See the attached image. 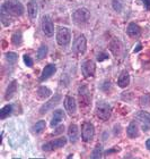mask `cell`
<instances>
[{"label":"cell","instance_id":"6da1fadb","mask_svg":"<svg viewBox=\"0 0 150 159\" xmlns=\"http://www.w3.org/2000/svg\"><path fill=\"white\" fill-rule=\"evenodd\" d=\"M1 13H6L15 17L22 16L24 14V6L17 0H7L1 6Z\"/></svg>","mask_w":150,"mask_h":159},{"label":"cell","instance_id":"7a4b0ae2","mask_svg":"<svg viewBox=\"0 0 150 159\" xmlns=\"http://www.w3.org/2000/svg\"><path fill=\"white\" fill-rule=\"evenodd\" d=\"M89 18H90V13L87 8H79L72 14V20L78 25L86 24L89 20Z\"/></svg>","mask_w":150,"mask_h":159},{"label":"cell","instance_id":"3957f363","mask_svg":"<svg viewBox=\"0 0 150 159\" xmlns=\"http://www.w3.org/2000/svg\"><path fill=\"white\" fill-rule=\"evenodd\" d=\"M71 40V32L67 27H59L56 32V41L61 47L68 46Z\"/></svg>","mask_w":150,"mask_h":159},{"label":"cell","instance_id":"277c9868","mask_svg":"<svg viewBox=\"0 0 150 159\" xmlns=\"http://www.w3.org/2000/svg\"><path fill=\"white\" fill-rule=\"evenodd\" d=\"M65 143H67V139H65V136H62V138L52 140V141H50V142L45 143V144H43L42 149L44 150V151H53V150H56V149H59V148L65 147Z\"/></svg>","mask_w":150,"mask_h":159},{"label":"cell","instance_id":"5b68a950","mask_svg":"<svg viewBox=\"0 0 150 159\" xmlns=\"http://www.w3.org/2000/svg\"><path fill=\"white\" fill-rule=\"evenodd\" d=\"M42 31L46 37H53L54 33V25H53L52 20L50 18L49 15H44L42 17Z\"/></svg>","mask_w":150,"mask_h":159},{"label":"cell","instance_id":"8992f818","mask_svg":"<svg viewBox=\"0 0 150 159\" xmlns=\"http://www.w3.org/2000/svg\"><path fill=\"white\" fill-rule=\"evenodd\" d=\"M111 106L106 102H99L97 106V116L102 119V120H107L111 117Z\"/></svg>","mask_w":150,"mask_h":159},{"label":"cell","instance_id":"52a82bcc","mask_svg":"<svg viewBox=\"0 0 150 159\" xmlns=\"http://www.w3.org/2000/svg\"><path fill=\"white\" fill-rule=\"evenodd\" d=\"M95 134V129H94V125L89 122L84 123L82 125V132H81V138L85 142H90L93 138H94Z\"/></svg>","mask_w":150,"mask_h":159},{"label":"cell","instance_id":"ba28073f","mask_svg":"<svg viewBox=\"0 0 150 159\" xmlns=\"http://www.w3.org/2000/svg\"><path fill=\"white\" fill-rule=\"evenodd\" d=\"M60 100H61V94H56V96L53 97L52 99L49 100V101H46L42 107H41V109H40V113L44 115L45 113H48L50 109H53L54 107L60 102Z\"/></svg>","mask_w":150,"mask_h":159},{"label":"cell","instance_id":"9c48e42d","mask_svg":"<svg viewBox=\"0 0 150 159\" xmlns=\"http://www.w3.org/2000/svg\"><path fill=\"white\" fill-rule=\"evenodd\" d=\"M95 70H96V65L93 60H86L81 65V72L85 77H91L94 76Z\"/></svg>","mask_w":150,"mask_h":159},{"label":"cell","instance_id":"30bf717a","mask_svg":"<svg viewBox=\"0 0 150 159\" xmlns=\"http://www.w3.org/2000/svg\"><path fill=\"white\" fill-rule=\"evenodd\" d=\"M87 48V41H86L85 35H79L76 39L75 43H73V51L76 53H84Z\"/></svg>","mask_w":150,"mask_h":159},{"label":"cell","instance_id":"8fae6325","mask_svg":"<svg viewBox=\"0 0 150 159\" xmlns=\"http://www.w3.org/2000/svg\"><path fill=\"white\" fill-rule=\"evenodd\" d=\"M65 108L67 110V113L72 116L76 114V110H77V103H76V100L72 98L71 96H67L65 98Z\"/></svg>","mask_w":150,"mask_h":159},{"label":"cell","instance_id":"7c38bea8","mask_svg":"<svg viewBox=\"0 0 150 159\" xmlns=\"http://www.w3.org/2000/svg\"><path fill=\"white\" fill-rule=\"evenodd\" d=\"M56 67L54 64H49L46 65L44 68H43V72L41 74V77H40V81H44V80H48L49 77H51L53 74L56 73Z\"/></svg>","mask_w":150,"mask_h":159},{"label":"cell","instance_id":"4fadbf2b","mask_svg":"<svg viewBox=\"0 0 150 159\" xmlns=\"http://www.w3.org/2000/svg\"><path fill=\"white\" fill-rule=\"evenodd\" d=\"M79 96H80V106H88L89 101V92L87 86H80L79 88Z\"/></svg>","mask_w":150,"mask_h":159},{"label":"cell","instance_id":"5bb4252c","mask_svg":"<svg viewBox=\"0 0 150 159\" xmlns=\"http://www.w3.org/2000/svg\"><path fill=\"white\" fill-rule=\"evenodd\" d=\"M27 13H28V16H30L31 20L36 18L37 13H39V6H37L36 0H31L30 2L27 3Z\"/></svg>","mask_w":150,"mask_h":159},{"label":"cell","instance_id":"9a60e30c","mask_svg":"<svg viewBox=\"0 0 150 159\" xmlns=\"http://www.w3.org/2000/svg\"><path fill=\"white\" fill-rule=\"evenodd\" d=\"M65 118V113H63V110H61V109H56V111H54V114H53V117H52V119H51V126L52 127H56L59 123H61L63 119Z\"/></svg>","mask_w":150,"mask_h":159},{"label":"cell","instance_id":"2e32d148","mask_svg":"<svg viewBox=\"0 0 150 159\" xmlns=\"http://www.w3.org/2000/svg\"><path fill=\"white\" fill-rule=\"evenodd\" d=\"M127 33L131 38H138L141 34V29L135 23H130L127 29Z\"/></svg>","mask_w":150,"mask_h":159},{"label":"cell","instance_id":"e0dca14e","mask_svg":"<svg viewBox=\"0 0 150 159\" xmlns=\"http://www.w3.org/2000/svg\"><path fill=\"white\" fill-rule=\"evenodd\" d=\"M129 84H130V75H129V73H127V70H124V72H122V73L120 74V76H119L118 85L120 86V88H122V89H124V88H127Z\"/></svg>","mask_w":150,"mask_h":159},{"label":"cell","instance_id":"ac0fdd59","mask_svg":"<svg viewBox=\"0 0 150 159\" xmlns=\"http://www.w3.org/2000/svg\"><path fill=\"white\" fill-rule=\"evenodd\" d=\"M68 136L71 143L77 142V140H78V126L76 125V124H71V125L69 126Z\"/></svg>","mask_w":150,"mask_h":159},{"label":"cell","instance_id":"d6986e66","mask_svg":"<svg viewBox=\"0 0 150 159\" xmlns=\"http://www.w3.org/2000/svg\"><path fill=\"white\" fill-rule=\"evenodd\" d=\"M127 135H129V138H131V139L138 138V136H139V127H138L137 123L131 122L130 124H129V126H127Z\"/></svg>","mask_w":150,"mask_h":159},{"label":"cell","instance_id":"ffe728a7","mask_svg":"<svg viewBox=\"0 0 150 159\" xmlns=\"http://www.w3.org/2000/svg\"><path fill=\"white\" fill-rule=\"evenodd\" d=\"M17 91V81H11L9 83V85L7 88V91H6V94H5V99L6 100H9L11 99L14 96H15V93Z\"/></svg>","mask_w":150,"mask_h":159},{"label":"cell","instance_id":"44dd1931","mask_svg":"<svg viewBox=\"0 0 150 159\" xmlns=\"http://www.w3.org/2000/svg\"><path fill=\"white\" fill-rule=\"evenodd\" d=\"M135 118H137L138 120L142 122L144 124L150 125V113H148V111H144V110L138 111V113L135 114Z\"/></svg>","mask_w":150,"mask_h":159},{"label":"cell","instance_id":"7402d4cb","mask_svg":"<svg viewBox=\"0 0 150 159\" xmlns=\"http://www.w3.org/2000/svg\"><path fill=\"white\" fill-rule=\"evenodd\" d=\"M37 96L41 99H46V98H49L51 96V90L49 88H46V86H40L39 90H37Z\"/></svg>","mask_w":150,"mask_h":159},{"label":"cell","instance_id":"603a6c76","mask_svg":"<svg viewBox=\"0 0 150 159\" xmlns=\"http://www.w3.org/2000/svg\"><path fill=\"white\" fill-rule=\"evenodd\" d=\"M11 111H13V106L11 105H6L2 109L0 110V118L1 119L7 118L11 114Z\"/></svg>","mask_w":150,"mask_h":159},{"label":"cell","instance_id":"cb8c5ba5","mask_svg":"<svg viewBox=\"0 0 150 159\" xmlns=\"http://www.w3.org/2000/svg\"><path fill=\"white\" fill-rule=\"evenodd\" d=\"M46 127V124L44 120H40V122H37L34 125V127H33V132L36 133V134H40V133H42L44 129H45Z\"/></svg>","mask_w":150,"mask_h":159},{"label":"cell","instance_id":"d4e9b609","mask_svg":"<svg viewBox=\"0 0 150 159\" xmlns=\"http://www.w3.org/2000/svg\"><path fill=\"white\" fill-rule=\"evenodd\" d=\"M102 155H103V146L102 144H97V146L95 147V149L93 150V152H91V158L98 159L101 158Z\"/></svg>","mask_w":150,"mask_h":159},{"label":"cell","instance_id":"484cf974","mask_svg":"<svg viewBox=\"0 0 150 159\" xmlns=\"http://www.w3.org/2000/svg\"><path fill=\"white\" fill-rule=\"evenodd\" d=\"M46 55H48V46L42 44V46L39 48V50H37V59L39 60L44 59L46 57Z\"/></svg>","mask_w":150,"mask_h":159},{"label":"cell","instance_id":"4316f807","mask_svg":"<svg viewBox=\"0 0 150 159\" xmlns=\"http://www.w3.org/2000/svg\"><path fill=\"white\" fill-rule=\"evenodd\" d=\"M11 42L15 44L16 47H19L23 42V37H22V32H16L11 37Z\"/></svg>","mask_w":150,"mask_h":159},{"label":"cell","instance_id":"83f0119b","mask_svg":"<svg viewBox=\"0 0 150 159\" xmlns=\"http://www.w3.org/2000/svg\"><path fill=\"white\" fill-rule=\"evenodd\" d=\"M112 6H113V9L115 11H118V13H120L121 10L123 9V2H122V0H113L112 1Z\"/></svg>","mask_w":150,"mask_h":159},{"label":"cell","instance_id":"f1b7e54d","mask_svg":"<svg viewBox=\"0 0 150 159\" xmlns=\"http://www.w3.org/2000/svg\"><path fill=\"white\" fill-rule=\"evenodd\" d=\"M17 55L15 52H11V51H9V52H7L6 53V59L8 63L10 64H15L17 61Z\"/></svg>","mask_w":150,"mask_h":159},{"label":"cell","instance_id":"f546056e","mask_svg":"<svg viewBox=\"0 0 150 159\" xmlns=\"http://www.w3.org/2000/svg\"><path fill=\"white\" fill-rule=\"evenodd\" d=\"M140 105L142 107H148L150 106V94H144L140 98Z\"/></svg>","mask_w":150,"mask_h":159},{"label":"cell","instance_id":"4dcf8cb0","mask_svg":"<svg viewBox=\"0 0 150 159\" xmlns=\"http://www.w3.org/2000/svg\"><path fill=\"white\" fill-rule=\"evenodd\" d=\"M23 59H24V63H25V65L28 67H32L33 66V59L31 58L28 55H24L23 57Z\"/></svg>","mask_w":150,"mask_h":159},{"label":"cell","instance_id":"1f68e13d","mask_svg":"<svg viewBox=\"0 0 150 159\" xmlns=\"http://www.w3.org/2000/svg\"><path fill=\"white\" fill-rule=\"evenodd\" d=\"M107 58H108V55H107V53H105V52H99L97 55V60H98V61H103V60L107 59Z\"/></svg>","mask_w":150,"mask_h":159},{"label":"cell","instance_id":"d6a6232c","mask_svg":"<svg viewBox=\"0 0 150 159\" xmlns=\"http://www.w3.org/2000/svg\"><path fill=\"white\" fill-rule=\"evenodd\" d=\"M142 3H144V6L146 9L150 10V0H142Z\"/></svg>","mask_w":150,"mask_h":159},{"label":"cell","instance_id":"836d02e7","mask_svg":"<svg viewBox=\"0 0 150 159\" xmlns=\"http://www.w3.org/2000/svg\"><path fill=\"white\" fill-rule=\"evenodd\" d=\"M146 147H147V149L150 151V139L147 140V142H146Z\"/></svg>","mask_w":150,"mask_h":159},{"label":"cell","instance_id":"e575fe53","mask_svg":"<svg viewBox=\"0 0 150 159\" xmlns=\"http://www.w3.org/2000/svg\"><path fill=\"white\" fill-rule=\"evenodd\" d=\"M118 151V149H113V150H108V151H106V155H108V153H112V152H116Z\"/></svg>","mask_w":150,"mask_h":159}]
</instances>
